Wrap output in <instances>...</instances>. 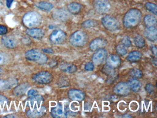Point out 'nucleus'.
<instances>
[{
	"mask_svg": "<svg viewBox=\"0 0 157 118\" xmlns=\"http://www.w3.org/2000/svg\"><path fill=\"white\" fill-rule=\"evenodd\" d=\"M68 11L70 14H78L81 9V6L76 2L70 3L67 6Z\"/></svg>",
	"mask_w": 157,
	"mask_h": 118,
	"instance_id": "obj_26",
	"label": "nucleus"
},
{
	"mask_svg": "<svg viewBox=\"0 0 157 118\" xmlns=\"http://www.w3.org/2000/svg\"><path fill=\"white\" fill-rule=\"evenodd\" d=\"M42 17L39 13L31 11L26 13L23 18V23L26 27L32 28L39 26L41 23Z\"/></svg>",
	"mask_w": 157,
	"mask_h": 118,
	"instance_id": "obj_3",
	"label": "nucleus"
},
{
	"mask_svg": "<svg viewBox=\"0 0 157 118\" xmlns=\"http://www.w3.org/2000/svg\"><path fill=\"white\" fill-rule=\"evenodd\" d=\"M51 116L54 118H61L67 117V111L61 103L53 108L50 112Z\"/></svg>",
	"mask_w": 157,
	"mask_h": 118,
	"instance_id": "obj_18",
	"label": "nucleus"
},
{
	"mask_svg": "<svg viewBox=\"0 0 157 118\" xmlns=\"http://www.w3.org/2000/svg\"><path fill=\"white\" fill-rule=\"evenodd\" d=\"M144 34L150 41H156L157 39V30L156 26L147 27L144 30Z\"/></svg>",
	"mask_w": 157,
	"mask_h": 118,
	"instance_id": "obj_20",
	"label": "nucleus"
},
{
	"mask_svg": "<svg viewBox=\"0 0 157 118\" xmlns=\"http://www.w3.org/2000/svg\"><path fill=\"white\" fill-rule=\"evenodd\" d=\"M121 42H122V44L126 48H128V47H130L131 44H132L130 38L127 36H125L123 37L122 40H121Z\"/></svg>",
	"mask_w": 157,
	"mask_h": 118,
	"instance_id": "obj_36",
	"label": "nucleus"
},
{
	"mask_svg": "<svg viewBox=\"0 0 157 118\" xmlns=\"http://www.w3.org/2000/svg\"><path fill=\"white\" fill-rule=\"evenodd\" d=\"M88 41V37L84 31L78 30L73 32L69 38V41L71 45L75 47H83L86 45Z\"/></svg>",
	"mask_w": 157,
	"mask_h": 118,
	"instance_id": "obj_4",
	"label": "nucleus"
},
{
	"mask_svg": "<svg viewBox=\"0 0 157 118\" xmlns=\"http://www.w3.org/2000/svg\"><path fill=\"white\" fill-rule=\"evenodd\" d=\"M105 60L106 66L112 69L118 68L121 65V58L117 54H111L106 57Z\"/></svg>",
	"mask_w": 157,
	"mask_h": 118,
	"instance_id": "obj_13",
	"label": "nucleus"
},
{
	"mask_svg": "<svg viewBox=\"0 0 157 118\" xmlns=\"http://www.w3.org/2000/svg\"><path fill=\"white\" fill-rule=\"evenodd\" d=\"M30 87V85L28 83H24L16 86L13 89V93L17 96H21L26 93Z\"/></svg>",
	"mask_w": 157,
	"mask_h": 118,
	"instance_id": "obj_23",
	"label": "nucleus"
},
{
	"mask_svg": "<svg viewBox=\"0 0 157 118\" xmlns=\"http://www.w3.org/2000/svg\"><path fill=\"white\" fill-rule=\"evenodd\" d=\"M3 117L4 118H16V117H17V116L15 114H10L6 115V116H4Z\"/></svg>",
	"mask_w": 157,
	"mask_h": 118,
	"instance_id": "obj_46",
	"label": "nucleus"
},
{
	"mask_svg": "<svg viewBox=\"0 0 157 118\" xmlns=\"http://www.w3.org/2000/svg\"><path fill=\"white\" fill-rule=\"evenodd\" d=\"M68 96L71 100L82 101L85 98V95L82 90L76 88L70 89L68 92Z\"/></svg>",
	"mask_w": 157,
	"mask_h": 118,
	"instance_id": "obj_16",
	"label": "nucleus"
},
{
	"mask_svg": "<svg viewBox=\"0 0 157 118\" xmlns=\"http://www.w3.org/2000/svg\"><path fill=\"white\" fill-rule=\"evenodd\" d=\"M8 28L4 25H0V35H5L8 33Z\"/></svg>",
	"mask_w": 157,
	"mask_h": 118,
	"instance_id": "obj_40",
	"label": "nucleus"
},
{
	"mask_svg": "<svg viewBox=\"0 0 157 118\" xmlns=\"http://www.w3.org/2000/svg\"><path fill=\"white\" fill-rule=\"evenodd\" d=\"M101 23L103 26L107 30L115 31L120 28L119 21L114 17L106 15L101 18Z\"/></svg>",
	"mask_w": 157,
	"mask_h": 118,
	"instance_id": "obj_5",
	"label": "nucleus"
},
{
	"mask_svg": "<svg viewBox=\"0 0 157 118\" xmlns=\"http://www.w3.org/2000/svg\"><path fill=\"white\" fill-rule=\"evenodd\" d=\"M18 83V80L14 78L9 79H0V92L10 89Z\"/></svg>",
	"mask_w": 157,
	"mask_h": 118,
	"instance_id": "obj_14",
	"label": "nucleus"
},
{
	"mask_svg": "<svg viewBox=\"0 0 157 118\" xmlns=\"http://www.w3.org/2000/svg\"><path fill=\"white\" fill-rule=\"evenodd\" d=\"M84 68H85V70L87 71H93L94 68V64L92 62H88L85 65Z\"/></svg>",
	"mask_w": 157,
	"mask_h": 118,
	"instance_id": "obj_38",
	"label": "nucleus"
},
{
	"mask_svg": "<svg viewBox=\"0 0 157 118\" xmlns=\"http://www.w3.org/2000/svg\"><path fill=\"white\" fill-rule=\"evenodd\" d=\"M52 17L57 21L64 22L69 19L70 13L64 8H58L54 10Z\"/></svg>",
	"mask_w": 157,
	"mask_h": 118,
	"instance_id": "obj_10",
	"label": "nucleus"
},
{
	"mask_svg": "<svg viewBox=\"0 0 157 118\" xmlns=\"http://www.w3.org/2000/svg\"><path fill=\"white\" fill-rule=\"evenodd\" d=\"M146 91L149 94H151L153 93L154 91V87L152 84H147L145 87Z\"/></svg>",
	"mask_w": 157,
	"mask_h": 118,
	"instance_id": "obj_39",
	"label": "nucleus"
},
{
	"mask_svg": "<svg viewBox=\"0 0 157 118\" xmlns=\"http://www.w3.org/2000/svg\"><path fill=\"white\" fill-rule=\"evenodd\" d=\"M2 42L6 48L8 49H14L18 44L17 40L11 36H3L2 38Z\"/></svg>",
	"mask_w": 157,
	"mask_h": 118,
	"instance_id": "obj_17",
	"label": "nucleus"
},
{
	"mask_svg": "<svg viewBox=\"0 0 157 118\" xmlns=\"http://www.w3.org/2000/svg\"><path fill=\"white\" fill-rule=\"evenodd\" d=\"M123 118H132V116L128 114H124L123 115Z\"/></svg>",
	"mask_w": 157,
	"mask_h": 118,
	"instance_id": "obj_47",
	"label": "nucleus"
},
{
	"mask_svg": "<svg viewBox=\"0 0 157 118\" xmlns=\"http://www.w3.org/2000/svg\"><path fill=\"white\" fill-rule=\"evenodd\" d=\"M3 69H2L1 67H0V76L2 74V73H3Z\"/></svg>",
	"mask_w": 157,
	"mask_h": 118,
	"instance_id": "obj_48",
	"label": "nucleus"
},
{
	"mask_svg": "<svg viewBox=\"0 0 157 118\" xmlns=\"http://www.w3.org/2000/svg\"><path fill=\"white\" fill-rule=\"evenodd\" d=\"M93 7L99 14H105L110 11L111 4L108 0H94Z\"/></svg>",
	"mask_w": 157,
	"mask_h": 118,
	"instance_id": "obj_8",
	"label": "nucleus"
},
{
	"mask_svg": "<svg viewBox=\"0 0 157 118\" xmlns=\"http://www.w3.org/2000/svg\"><path fill=\"white\" fill-rule=\"evenodd\" d=\"M47 108L45 106H38L34 107V108L27 111L26 116L30 118H39L45 115L47 112Z\"/></svg>",
	"mask_w": 157,
	"mask_h": 118,
	"instance_id": "obj_12",
	"label": "nucleus"
},
{
	"mask_svg": "<svg viewBox=\"0 0 157 118\" xmlns=\"http://www.w3.org/2000/svg\"><path fill=\"white\" fill-rule=\"evenodd\" d=\"M69 85V80L66 77H61L58 81V85L60 88L67 87Z\"/></svg>",
	"mask_w": 157,
	"mask_h": 118,
	"instance_id": "obj_35",
	"label": "nucleus"
},
{
	"mask_svg": "<svg viewBox=\"0 0 157 118\" xmlns=\"http://www.w3.org/2000/svg\"><path fill=\"white\" fill-rule=\"evenodd\" d=\"M13 0H7V6L8 8H10Z\"/></svg>",
	"mask_w": 157,
	"mask_h": 118,
	"instance_id": "obj_45",
	"label": "nucleus"
},
{
	"mask_svg": "<svg viewBox=\"0 0 157 118\" xmlns=\"http://www.w3.org/2000/svg\"><path fill=\"white\" fill-rule=\"evenodd\" d=\"M66 32L60 29L54 30L49 36V41L55 45L63 44L67 39Z\"/></svg>",
	"mask_w": 157,
	"mask_h": 118,
	"instance_id": "obj_7",
	"label": "nucleus"
},
{
	"mask_svg": "<svg viewBox=\"0 0 157 118\" xmlns=\"http://www.w3.org/2000/svg\"><path fill=\"white\" fill-rule=\"evenodd\" d=\"M144 23L147 27L154 26L157 24V19L153 15H147L144 17Z\"/></svg>",
	"mask_w": 157,
	"mask_h": 118,
	"instance_id": "obj_27",
	"label": "nucleus"
},
{
	"mask_svg": "<svg viewBox=\"0 0 157 118\" xmlns=\"http://www.w3.org/2000/svg\"><path fill=\"white\" fill-rule=\"evenodd\" d=\"M97 25V22L94 19H88L85 20L82 24V26L85 28H90Z\"/></svg>",
	"mask_w": 157,
	"mask_h": 118,
	"instance_id": "obj_32",
	"label": "nucleus"
},
{
	"mask_svg": "<svg viewBox=\"0 0 157 118\" xmlns=\"http://www.w3.org/2000/svg\"><path fill=\"white\" fill-rule=\"evenodd\" d=\"M114 69H112V68H109L108 66L105 65V66L103 68V71L104 72L105 74L108 76V78H109V81L112 80L113 81L117 77L116 73L114 71Z\"/></svg>",
	"mask_w": 157,
	"mask_h": 118,
	"instance_id": "obj_30",
	"label": "nucleus"
},
{
	"mask_svg": "<svg viewBox=\"0 0 157 118\" xmlns=\"http://www.w3.org/2000/svg\"><path fill=\"white\" fill-rule=\"evenodd\" d=\"M151 52L152 54L156 57L157 56V46L156 45H152L151 47Z\"/></svg>",
	"mask_w": 157,
	"mask_h": 118,
	"instance_id": "obj_44",
	"label": "nucleus"
},
{
	"mask_svg": "<svg viewBox=\"0 0 157 118\" xmlns=\"http://www.w3.org/2000/svg\"><path fill=\"white\" fill-rule=\"evenodd\" d=\"M8 99L3 95H0V106H3L6 102H8Z\"/></svg>",
	"mask_w": 157,
	"mask_h": 118,
	"instance_id": "obj_41",
	"label": "nucleus"
},
{
	"mask_svg": "<svg viewBox=\"0 0 157 118\" xmlns=\"http://www.w3.org/2000/svg\"><path fill=\"white\" fill-rule=\"evenodd\" d=\"M37 94H38V91L36 89H30L28 92V96L29 97L35 96Z\"/></svg>",
	"mask_w": 157,
	"mask_h": 118,
	"instance_id": "obj_42",
	"label": "nucleus"
},
{
	"mask_svg": "<svg viewBox=\"0 0 157 118\" xmlns=\"http://www.w3.org/2000/svg\"><path fill=\"white\" fill-rule=\"evenodd\" d=\"M59 69L62 72L68 73H73L77 72V67L75 65L71 63H64L59 66Z\"/></svg>",
	"mask_w": 157,
	"mask_h": 118,
	"instance_id": "obj_22",
	"label": "nucleus"
},
{
	"mask_svg": "<svg viewBox=\"0 0 157 118\" xmlns=\"http://www.w3.org/2000/svg\"><path fill=\"white\" fill-rule=\"evenodd\" d=\"M25 33L30 37L37 39L42 38L45 35L44 31L43 29L36 27L26 30Z\"/></svg>",
	"mask_w": 157,
	"mask_h": 118,
	"instance_id": "obj_19",
	"label": "nucleus"
},
{
	"mask_svg": "<svg viewBox=\"0 0 157 118\" xmlns=\"http://www.w3.org/2000/svg\"><path fill=\"white\" fill-rule=\"evenodd\" d=\"M25 58L28 61L35 62L39 65L45 64L48 61L47 55L37 49H32L26 51Z\"/></svg>",
	"mask_w": 157,
	"mask_h": 118,
	"instance_id": "obj_2",
	"label": "nucleus"
},
{
	"mask_svg": "<svg viewBox=\"0 0 157 118\" xmlns=\"http://www.w3.org/2000/svg\"><path fill=\"white\" fill-rule=\"evenodd\" d=\"M135 45L139 49H142L146 45V41L142 36L137 34L135 36L134 39Z\"/></svg>",
	"mask_w": 157,
	"mask_h": 118,
	"instance_id": "obj_28",
	"label": "nucleus"
},
{
	"mask_svg": "<svg viewBox=\"0 0 157 118\" xmlns=\"http://www.w3.org/2000/svg\"><path fill=\"white\" fill-rule=\"evenodd\" d=\"M145 8L155 15H157V6L155 4L151 2H147L145 5Z\"/></svg>",
	"mask_w": 157,
	"mask_h": 118,
	"instance_id": "obj_33",
	"label": "nucleus"
},
{
	"mask_svg": "<svg viewBox=\"0 0 157 118\" xmlns=\"http://www.w3.org/2000/svg\"><path fill=\"white\" fill-rule=\"evenodd\" d=\"M42 50L44 53H54V50L51 48H44V49H42Z\"/></svg>",
	"mask_w": 157,
	"mask_h": 118,
	"instance_id": "obj_43",
	"label": "nucleus"
},
{
	"mask_svg": "<svg viewBox=\"0 0 157 118\" xmlns=\"http://www.w3.org/2000/svg\"><path fill=\"white\" fill-rule=\"evenodd\" d=\"M113 91L115 94L118 96H124L130 93V89L128 83L120 82L114 86Z\"/></svg>",
	"mask_w": 157,
	"mask_h": 118,
	"instance_id": "obj_9",
	"label": "nucleus"
},
{
	"mask_svg": "<svg viewBox=\"0 0 157 118\" xmlns=\"http://www.w3.org/2000/svg\"><path fill=\"white\" fill-rule=\"evenodd\" d=\"M9 60L8 55L0 53V65H4L7 64Z\"/></svg>",
	"mask_w": 157,
	"mask_h": 118,
	"instance_id": "obj_37",
	"label": "nucleus"
},
{
	"mask_svg": "<svg viewBox=\"0 0 157 118\" xmlns=\"http://www.w3.org/2000/svg\"><path fill=\"white\" fill-rule=\"evenodd\" d=\"M142 57V54L140 52L137 50L132 51L127 56V60L131 62H135L140 61Z\"/></svg>",
	"mask_w": 157,
	"mask_h": 118,
	"instance_id": "obj_25",
	"label": "nucleus"
},
{
	"mask_svg": "<svg viewBox=\"0 0 157 118\" xmlns=\"http://www.w3.org/2000/svg\"><path fill=\"white\" fill-rule=\"evenodd\" d=\"M129 75L132 78H141L143 76V73L140 69L137 68H133L129 71Z\"/></svg>",
	"mask_w": 157,
	"mask_h": 118,
	"instance_id": "obj_31",
	"label": "nucleus"
},
{
	"mask_svg": "<svg viewBox=\"0 0 157 118\" xmlns=\"http://www.w3.org/2000/svg\"><path fill=\"white\" fill-rule=\"evenodd\" d=\"M107 57V52L104 48L95 51L92 56V61L94 64L99 65L102 63Z\"/></svg>",
	"mask_w": 157,
	"mask_h": 118,
	"instance_id": "obj_11",
	"label": "nucleus"
},
{
	"mask_svg": "<svg viewBox=\"0 0 157 118\" xmlns=\"http://www.w3.org/2000/svg\"><path fill=\"white\" fill-rule=\"evenodd\" d=\"M53 78V76L49 72L42 71L34 75L32 78L36 84L47 85L52 82Z\"/></svg>",
	"mask_w": 157,
	"mask_h": 118,
	"instance_id": "obj_6",
	"label": "nucleus"
},
{
	"mask_svg": "<svg viewBox=\"0 0 157 118\" xmlns=\"http://www.w3.org/2000/svg\"><path fill=\"white\" fill-rule=\"evenodd\" d=\"M116 51L117 54L121 56L126 55L127 53V49L123 44H118L116 48Z\"/></svg>",
	"mask_w": 157,
	"mask_h": 118,
	"instance_id": "obj_34",
	"label": "nucleus"
},
{
	"mask_svg": "<svg viewBox=\"0 0 157 118\" xmlns=\"http://www.w3.org/2000/svg\"><path fill=\"white\" fill-rule=\"evenodd\" d=\"M128 86L130 90L133 92H137L140 90L141 88V83L138 79L135 78H131L128 80Z\"/></svg>",
	"mask_w": 157,
	"mask_h": 118,
	"instance_id": "obj_24",
	"label": "nucleus"
},
{
	"mask_svg": "<svg viewBox=\"0 0 157 118\" xmlns=\"http://www.w3.org/2000/svg\"><path fill=\"white\" fill-rule=\"evenodd\" d=\"M36 7L41 10L49 11L52 10L54 7V5L51 3L46 2H40L36 5Z\"/></svg>",
	"mask_w": 157,
	"mask_h": 118,
	"instance_id": "obj_29",
	"label": "nucleus"
},
{
	"mask_svg": "<svg viewBox=\"0 0 157 118\" xmlns=\"http://www.w3.org/2000/svg\"><path fill=\"white\" fill-rule=\"evenodd\" d=\"M141 19L142 13L140 10L137 8H131L126 12L123 18V25L126 28H133L139 25Z\"/></svg>",
	"mask_w": 157,
	"mask_h": 118,
	"instance_id": "obj_1",
	"label": "nucleus"
},
{
	"mask_svg": "<svg viewBox=\"0 0 157 118\" xmlns=\"http://www.w3.org/2000/svg\"><path fill=\"white\" fill-rule=\"evenodd\" d=\"M44 101V98L43 96L37 94L35 96L29 97L25 100V103L27 106L33 107L34 106L40 105Z\"/></svg>",
	"mask_w": 157,
	"mask_h": 118,
	"instance_id": "obj_21",
	"label": "nucleus"
},
{
	"mask_svg": "<svg viewBox=\"0 0 157 118\" xmlns=\"http://www.w3.org/2000/svg\"><path fill=\"white\" fill-rule=\"evenodd\" d=\"M107 41L105 39L102 37H97L91 41L89 45V48L92 51H95L105 47L107 45Z\"/></svg>",
	"mask_w": 157,
	"mask_h": 118,
	"instance_id": "obj_15",
	"label": "nucleus"
}]
</instances>
